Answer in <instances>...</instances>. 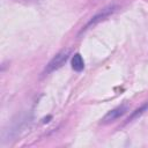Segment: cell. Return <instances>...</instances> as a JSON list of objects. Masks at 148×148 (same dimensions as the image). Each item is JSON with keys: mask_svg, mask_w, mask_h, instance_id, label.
I'll return each instance as SVG.
<instances>
[{"mask_svg": "<svg viewBox=\"0 0 148 148\" xmlns=\"http://www.w3.org/2000/svg\"><path fill=\"white\" fill-rule=\"evenodd\" d=\"M128 108H130V106H128L127 103H123V104H120L119 106H117V108L110 110V111L102 118L101 124H104V125H105V124H110V123L117 120L118 118H120L121 116H124V114L128 111Z\"/></svg>", "mask_w": 148, "mask_h": 148, "instance_id": "3", "label": "cell"}, {"mask_svg": "<svg viewBox=\"0 0 148 148\" xmlns=\"http://www.w3.org/2000/svg\"><path fill=\"white\" fill-rule=\"evenodd\" d=\"M148 110V102H146V103H143L140 108H138V109H135L130 116H128V118L126 119V121H125V124H128V123H131V121H133L134 119H136L138 117H140L141 114H143L146 111Z\"/></svg>", "mask_w": 148, "mask_h": 148, "instance_id": "5", "label": "cell"}, {"mask_svg": "<svg viewBox=\"0 0 148 148\" xmlns=\"http://www.w3.org/2000/svg\"><path fill=\"white\" fill-rule=\"evenodd\" d=\"M69 56H71V50H68V49H67V50H62V51H60L59 53H57V54L50 60V62L46 65V67H45L43 74H44V75L50 74V73H52V72L59 69L60 67H62V66L66 64V61L68 60Z\"/></svg>", "mask_w": 148, "mask_h": 148, "instance_id": "1", "label": "cell"}, {"mask_svg": "<svg viewBox=\"0 0 148 148\" xmlns=\"http://www.w3.org/2000/svg\"><path fill=\"white\" fill-rule=\"evenodd\" d=\"M71 64H72V68L75 72H81L84 68V60H83V58H82V56L80 53H75L72 57Z\"/></svg>", "mask_w": 148, "mask_h": 148, "instance_id": "4", "label": "cell"}, {"mask_svg": "<svg viewBox=\"0 0 148 148\" xmlns=\"http://www.w3.org/2000/svg\"><path fill=\"white\" fill-rule=\"evenodd\" d=\"M116 9H117V6L116 5H111V6H108V7H105V8H103L102 10H99L96 15H94L89 21H88V23L81 29V31H80V34H82L83 31H86V30H88L89 28H91V27H94V25H96L97 23H99L101 21H103V20H105L106 17H109L111 14H113L114 12H116Z\"/></svg>", "mask_w": 148, "mask_h": 148, "instance_id": "2", "label": "cell"}]
</instances>
